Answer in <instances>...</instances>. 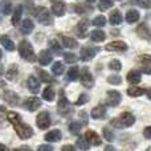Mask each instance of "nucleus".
<instances>
[{
  "label": "nucleus",
  "instance_id": "nucleus-46",
  "mask_svg": "<svg viewBox=\"0 0 151 151\" xmlns=\"http://www.w3.org/2000/svg\"><path fill=\"white\" fill-rule=\"evenodd\" d=\"M50 47H52V49L55 50V52H57V53H61V47H60V44L57 42V40H50Z\"/></svg>",
  "mask_w": 151,
  "mask_h": 151
},
{
  "label": "nucleus",
  "instance_id": "nucleus-41",
  "mask_svg": "<svg viewBox=\"0 0 151 151\" xmlns=\"http://www.w3.org/2000/svg\"><path fill=\"white\" fill-rule=\"evenodd\" d=\"M105 24H106V19H105L104 16H98V17H96V19L93 20V25H94V27H98V28L104 27Z\"/></svg>",
  "mask_w": 151,
  "mask_h": 151
},
{
  "label": "nucleus",
  "instance_id": "nucleus-54",
  "mask_svg": "<svg viewBox=\"0 0 151 151\" xmlns=\"http://www.w3.org/2000/svg\"><path fill=\"white\" fill-rule=\"evenodd\" d=\"M105 150H106V151H109V150H115V149H114V147H113V146H106V147H105Z\"/></svg>",
  "mask_w": 151,
  "mask_h": 151
},
{
  "label": "nucleus",
  "instance_id": "nucleus-10",
  "mask_svg": "<svg viewBox=\"0 0 151 151\" xmlns=\"http://www.w3.org/2000/svg\"><path fill=\"white\" fill-rule=\"evenodd\" d=\"M105 48L109 52H125L127 49V44L123 41H113L110 44H107Z\"/></svg>",
  "mask_w": 151,
  "mask_h": 151
},
{
  "label": "nucleus",
  "instance_id": "nucleus-36",
  "mask_svg": "<svg viewBox=\"0 0 151 151\" xmlns=\"http://www.w3.org/2000/svg\"><path fill=\"white\" fill-rule=\"evenodd\" d=\"M77 147L81 150H89L90 149V143L86 141V138H82V137H81V138H78V141H77Z\"/></svg>",
  "mask_w": 151,
  "mask_h": 151
},
{
  "label": "nucleus",
  "instance_id": "nucleus-3",
  "mask_svg": "<svg viewBox=\"0 0 151 151\" xmlns=\"http://www.w3.org/2000/svg\"><path fill=\"white\" fill-rule=\"evenodd\" d=\"M19 53H20V56L25 61H29V63L36 61V55H35V52H33V47H32L31 42L27 41V40H23V41L19 44Z\"/></svg>",
  "mask_w": 151,
  "mask_h": 151
},
{
  "label": "nucleus",
  "instance_id": "nucleus-17",
  "mask_svg": "<svg viewBox=\"0 0 151 151\" xmlns=\"http://www.w3.org/2000/svg\"><path fill=\"white\" fill-rule=\"evenodd\" d=\"M52 58H53L52 53H50L49 50L44 49V50H41L39 55V63L41 64V65H48V64L52 63Z\"/></svg>",
  "mask_w": 151,
  "mask_h": 151
},
{
  "label": "nucleus",
  "instance_id": "nucleus-14",
  "mask_svg": "<svg viewBox=\"0 0 151 151\" xmlns=\"http://www.w3.org/2000/svg\"><path fill=\"white\" fill-rule=\"evenodd\" d=\"M85 138H86V141H88L90 145H93V146H99V145L102 143L99 135L96 133V131H93V130H88V131H86Z\"/></svg>",
  "mask_w": 151,
  "mask_h": 151
},
{
  "label": "nucleus",
  "instance_id": "nucleus-22",
  "mask_svg": "<svg viewBox=\"0 0 151 151\" xmlns=\"http://www.w3.org/2000/svg\"><path fill=\"white\" fill-rule=\"evenodd\" d=\"M0 42H1L3 47H4L7 50H9V52L15 50V44H13V41H12V40H11L8 36H5V35L0 36Z\"/></svg>",
  "mask_w": 151,
  "mask_h": 151
},
{
  "label": "nucleus",
  "instance_id": "nucleus-57",
  "mask_svg": "<svg viewBox=\"0 0 151 151\" xmlns=\"http://www.w3.org/2000/svg\"><path fill=\"white\" fill-rule=\"evenodd\" d=\"M86 1H88V3H94L96 0H86Z\"/></svg>",
  "mask_w": 151,
  "mask_h": 151
},
{
  "label": "nucleus",
  "instance_id": "nucleus-33",
  "mask_svg": "<svg viewBox=\"0 0 151 151\" xmlns=\"http://www.w3.org/2000/svg\"><path fill=\"white\" fill-rule=\"evenodd\" d=\"M78 73H80V70H78V68H70L68 70V73H66V81H76L78 78Z\"/></svg>",
  "mask_w": 151,
  "mask_h": 151
},
{
  "label": "nucleus",
  "instance_id": "nucleus-43",
  "mask_svg": "<svg viewBox=\"0 0 151 151\" xmlns=\"http://www.w3.org/2000/svg\"><path fill=\"white\" fill-rule=\"evenodd\" d=\"M64 58H65V61L68 64H74L76 61H77V56H76L74 53H65Z\"/></svg>",
  "mask_w": 151,
  "mask_h": 151
},
{
  "label": "nucleus",
  "instance_id": "nucleus-27",
  "mask_svg": "<svg viewBox=\"0 0 151 151\" xmlns=\"http://www.w3.org/2000/svg\"><path fill=\"white\" fill-rule=\"evenodd\" d=\"M110 24H113V25H118V24H121V21H122V16H121V12L118 9H114L111 13H110Z\"/></svg>",
  "mask_w": 151,
  "mask_h": 151
},
{
  "label": "nucleus",
  "instance_id": "nucleus-23",
  "mask_svg": "<svg viewBox=\"0 0 151 151\" xmlns=\"http://www.w3.org/2000/svg\"><path fill=\"white\" fill-rule=\"evenodd\" d=\"M139 20V12L137 9H130L127 11L126 13V21L129 24H133V23H137Z\"/></svg>",
  "mask_w": 151,
  "mask_h": 151
},
{
  "label": "nucleus",
  "instance_id": "nucleus-45",
  "mask_svg": "<svg viewBox=\"0 0 151 151\" xmlns=\"http://www.w3.org/2000/svg\"><path fill=\"white\" fill-rule=\"evenodd\" d=\"M134 3L138 4L139 7H142V8H150L151 0H134Z\"/></svg>",
  "mask_w": 151,
  "mask_h": 151
},
{
  "label": "nucleus",
  "instance_id": "nucleus-29",
  "mask_svg": "<svg viewBox=\"0 0 151 151\" xmlns=\"http://www.w3.org/2000/svg\"><path fill=\"white\" fill-rule=\"evenodd\" d=\"M127 81L131 83H138L141 81V72L139 70H130L127 73Z\"/></svg>",
  "mask_w": 151,
  "mask_h": 151
},
{
  "label": "nucleus",
  "instance_id": "nucleus-38",
  "mask_svg": "<svg viewBox=\"0 0 151 151\" xmlns=\"http://www.w3.org/2000/svg\"><path fill=\"white\" fill-rule=\"evenodd\" d=\"M37 72H39V76H40V78H41V80L44 81V82H48V83H50V82H53V81H55V80H53L52 77H50L49 74L47 73V72L41 70V69H39V70H37Z\"/></svg>",
  "mask_w": 151,
  "mask_h": 151
},
{
  "label": "nucleus",
  "instance_id": "nucleus-2",
  "mask_svg": "<svg viewBox=\"0 0 151 151\" xmlns=\"http://www.w3.org/2000/svg\"><path fill=\"white\" fill-rule=\"evenodd\" d=\"M135 118L131 113H122L119 117L113 118L111 119V125L114 126L115 129H125V127H130L134 123Z\"/></svg>",
  "mask_w": 151,
  "mask_h": 151
},
{
  "label": "nucleus",
  "instance_id": "nucleus-30",
  "mask_svg": "<svg viewBox=\"0 0 151 151\" xmlns=\"http://www.w3.org/2000/svg\"><path fill=\"white\" fill-rule=\"evenodd\" d=\"M137 32H138V35L141 37H143V39H146V40H150V31L146 24H141V25L137 28Z\"/></svg>",
  "mask_w": 151,
  "mask_h": 151
},
{
  "label": "nucleus",
  "instance_id": "nucleus-13",
  "mask_svg": "<svg viewBox=\"0 0 151 151\" xmlns=\"http://www.w3.org/2000/svg\"><path fill=\"white\" fill-rule=\"evenodd\" d=\"M27 85H28V89L31 93L37 94L40 91V81L35 76H29L28 80H27Z\"/></svg>",
  "mask_w": 151,
  "mask_h": 151
},
{
  "label": "nucleus",
  "instance_id": "nucleus-59",
  "mask_svg": "<svg viewBox=\"0 0 151 151\" xmlns=\"http://www.w3.org/2000/svg\"><path fill=\"white\" fill-rule=\"evenodd\" d=\"M53 1H55V0H53Z\"/></svg>",
  "mask_w": 151,
  "mask_h": 151
},
{
  "label": "nucleus",
  "instance_id": "nucleus-35",
  "mask_svg": "<svg viewBox=\"0 0 151 151\" xmlns=\"http://www.w3.org/2000/svg\"><path fill=\"white\" fill-rule=\"evenodd\" d=\"M42 97H44V99H47V101H53V99H55V90L48 86V88L44 89V91H42Z\"/></svg>",
  "mask_w": 151,
  "mask_h": 151
},
{
  "label": "nucleus",
  "instance_id": "nucleus-37",
  "mask_svg": "<svg viewBox=\"0 0 151 151\" xmlns=\"http://www.w3.org/2000/svg\"><path fill=\"white\" fill-rule=\"evenodd\" d=\"M110 7H113V0H99V11H107Z\"/></svg>",
  "mask_w": 151,
  "mask_h": 151
},
{
  "label": "nucleus",
  "instance_id": "nucleus-16",
  "mask_svg": "<svg viewBox=\"0 0 151 151\" xmlns=\"http://www.w3.org/2000/svg\"><path fill=\"white\" fill-rule=\"evenodd\" d=\"M57 107L61 113H66L69 110V101L66 99V97L64 96V91H60V99L57 102Z\"/></svg>",
  "mask_w": 151,
  "mask_h": 151
},
{
  "label": "nucleus",
  "instance_id": "nucleus-34",
  "mask_svg": "<svg viewBox=\"0 0 151 151\" xmlns=\"http://www.w3.org/2000/svg\"><path fill=\"white\" fill-rule=\"evenodd\" d=\"M52 72L55 76H61L64 73V64L60 63V61H57V63L53 64L52 66Z\"/></svg>",
  "mask_w": 151,
  "mask_h": 151
},
{
  "label": "nucleus",
  "instance_id": "nucleus-26",
  "mask_svg": "<svg viewBox=\"0 0 151 151\" xmlns=\"http://www.w3.org/2000/svg\"><path fill=\"white\" fill-rule=\"evenodd\" d=\"M139 61H141V66H142L143 73L150 74V56L149 55H143Z\"/></svg>",
  "mask_w": 151,
  "mask_h": 151
},
{
  "label": "nucleus",
  "instance_id": "nucleus-4",
  "mask_svg": "<svg viewBox=\"0 0 151 151\" xmlns=\"http://www.w3.org/2000/svg\"><path fill=\"white\" fill-rule=\"evenodd\" d=\"M35 17L37 19L39 23H41L42 25H52L53 24V17L52 15L49 13V11L44 7H40V8H36L35 11Z\"/></svg>",
  "mask_w": 151,
  "mask_h": 151
},
{
  "label": "nucleus",
  "instance_id": "nucleus-52",
  "mask_svg": "<svg viewBox=\"0 0 151 151\" xmlns=\"http://www.w3.org/2000/svg\"><path fill=\"white\" fill-rule=\"evenodd\" d=\"M61 150H63V151H73L74 150V147L73 146H70V145H66V146H63V149H61Z\"/></svg>",
  "mask_w": 151,
  "mask_h": 151
},
{
  "label": "nucleus",
  "instance_id": "nucleus-9",
  "mask_svg": "<svg viewBox=\"0 0 151 151\" xmlns=\"http://www.w3.org/2000/svg\"><path fill=\"white\" fill-rule=\"evenodd\" d=\"M40 106H41V99L37 98V97H29L24 101V107H27L29 111H35Z\"/></svg>",
  "mask_w": 151,
  "mask_h": 151
},
{
  "label": "nucleus",
  "instance_id": "nucleus-42",
  "mask_svg": "<svg viewBox=\"0 0 151 151\" xmlns=\"http://www.w3.org/2000/svg\"><path fill=\"white\" fill-rule=\"evenodd\" d=\"M69 129H70V131L73 134H78V133H80L81 125L77 122V121H73V122H70V125H69Z\"/></svg>",
  "mask_w": 151,
  "mask_h": 151
},
{
  "label": "nucleus",
  "instance_id": "nucleus-39",
  "mask_svg": "<svg viewBox=\"0 0 151 151\" xmlns=\"http://www.w3.org/2000/svg\"><path fill=\"white\" fill-rule=\"evenodd\" d=\"M109 68L113 69V70H115V72H118L122 69V64H121V61H118V60H111L109 63Z\"/></svg>",
  "mask_w": 151,
  "mask_h": 151
},
{
  "label": "nucleus",
  "instance_id": "nucleus-8",
  "mask_svg": "<svg viewBox=\"0 0 151 151\" xmlns=\"http://www.w3.org/2000/svg\"><path fill=\"white\" fill-rule=\"evenodd\" d=\"M88 29H89V20L88 19H82L80 23L76 27V33L80 39H85L88 35Z\"/></svg>",
  "mask_w": 151,
  "mask_h": 151
},
{
  "label": "nucleus",
  "instance_id": "nucleus-58",
  "mask_svg": "<svg viewBox=\"0 0 151 151\" xmlns=\"http://www.w3.org/2000/svg\"><path fill=\"white\" fill-rule=\"evenodd\" d=\"M1 57H3V52L0 50V60H1Z\"/></svg>",
  "mask_w": 151,
  "mask_h": 151
},
{
  "label": "nucleus",
  "instance_id": "nucleus-48",
  "mask_svg": "<svg viewBox=\"0 0 151 151\" xmlns=\"http://www.w3.org/2000/svg\"><path fill=\"white\" fill-rule=\"evenodd\" d=\"M76 12H78V13H83V12H86V11H91V8H83V5L82 4H80V5H76Z\"/></svg>",
  "mask_w": 151,
  "mask_h": 151
},
{
  "label": "nucleus",
  "instance_id": "nucleus-1",
  "mask_svg": "<svg viewBox=\"0 0 151 151\" xmlns=\"http://www.w3.org/2000/svg\"><path fill=\"white\" fill-rule=\"evenodd\" d=\"M7 118H8V121H9L11 125L15 127V131L17 133V135L20 137L21 139H28L33 135V130H32V127L29 125H27V123L23 122V119H21V117H20L19 113H15V111L8 113Z\"/></svg>",
  "mask_w": 151,
  "mask_h": 151
},
{
  "label": "nucleus",
  "instance_id": "nucleus-24",
  "mask_svg": "<svg viewBox=\"0 0 151 151\" xmlns=\"http://www.w3.org/2000/svg\"><path fill=\"white\" fill-rule=\"evenodd\" d=\"M0 12L3 15H9L12 12V3L9 0H1L0 1Z\"/></svg>",
  "mask_w": 151,
  "mask_h": 151
},
{
  "label": "nucleus",
  "instance_id": "nucleus-47",
  "mask_svg": "<svg viewBox=\"0 0 151 151\" xmlns=\"http://www.w3.org/2000/svg\"><path fill=\"white\" fill-rule=\"evenodd\" d=\"M88 99H89V97L86 96V94H81V96L78 97V99H77V102H76V105H77V106H81V105L86 104V102H88Z\"/></svg>",
  "mask_w": 151,
  "mask_h": 151
},
{
  "label": "nucleus",
  "instance_id": "nucleus-7",
  "mask_svg": "<svg viewBox=\"0 0 151 151\" xmlns=\"http://www.w3.org/2000/svg\"><path fill=\"white\" fill-rule=\"evenodd\" d=\"M98 52V48H94V47H90V45H86V47H82L81 48V58L82 61H89L96 56V53Z\"/></svg>",
  "mask_w": 151,
  "mask_h": 151
},
{
  "label": "nucleus",
  "instance_id": "nucleus-40",
  "mask_svg": "<svg viewBox=\"0 0 151 151\" xmlns=\"http://www.w3.org/2000/svg\"><path fill=\"white\" fill-rule=\"evenodd\" d=\"M107 82L111 83V85H119V83H122V78H121L119 76L114 74V76H110V77H107Z\"/></svg>",
  "mask_w": 151,
  "mask_h": 151
},
{
  "label": "nucleus",
  "instance_id": "nucleus-11",
  "mask_svg": "<svg viewBox=\"0 0 151 151\" xmlns=\"http://www.w3.org/2000/svg\"><path fill=\"white\" fill-rule=\"evenodd\" d=\"M122 99V96L121 93H118L117 90H109L107 91V104L110 106H118Z\"/></svg>",
  "mask_w": 151,
  "mask_h": 151
},
{
  "label": "nucleus",
  "instance_id": "nucleus-49",
  "mask_svg": "<svg viewBox=\"0 0 151 151\" xmlns=\"http://www.w3.org/2000/svg\"><path fill=\"white\" fill-rule=\"evenodd\" d=\"M4 114H5V107L0 106V126L3 125V121H4Z\"/></svg>",
  "mask_w": 151,
  "mask_h": 151
},
{
  "label": "nucleus",
  "instance_id": "nucleus-21",
  "mask_svg": "<svg viewBox=\"0 0 151 151\" xmlns=\"http://www.w3.org/2000/svg\"><path fill=\"white\" fill-rule=\"evenodd\" d=\"M90 39L96 42H102V41H105V39H106V35H105L104 31L94 29V31L90 33Z\"/></svg>",
  "mask_w": 151,
  "mask_h": 151
},
{
  "label": "nucleus",
  "instance_id": "nucleus-31",
  "mask_svg": "<svg viewBox=\"0 0 151 151\" xmlns=\"http://www.w3.org/2000/svg\"><path fill=\"white\" fill-rule=\"evenodd\" d=\"M145 89H142V88H137V86H131V88H129L127 89V94L130 97H139V96H142V94H145Z\"/></svg>",
  "mask_w": 151,
  "mask_h": 151
},
{
  "label": "nucleus",
  "instance_id": "nucleus-5",
  "mask_svg": "<svg viewBox=\"0 0 151 151\" xmlns=\"http://www.w3.org/2000/svg\"><path fill=\"white\" fill-rule=\"evenodd\" d=\"M80 81H81V83H82L85 88H93V85H94V78H93V76H91L90 73V70H89L88 68H82V70L80 72Z\"/></svg>",
  "mask_w": 151,
  "mask_h": 151
},
{
  "label": "nucleus",
  "instance_id": "nucleus-32",
  "mask_svg": "<svg viewBox=\"0 0 151 151\" xmlns=\"http://www.w3.org/2000/svg\"><path fill=\"white\" fill-rule=\"evenodd\" d=\"M19 74V69H17V65H11L9 69H8V72L5 73V76H7V78L9 81H13L16 77H17Z\"/></svg>",
  "mask_w": 151,
  "mask_h": 151
},
{
  "label": "nucleus",
  "instance_id": "nucleus-18",
  "mask_svg": "<svg viewBox=\"0 0 151 151\" xmlns=\"http://www.w3.org/2000/svg\"><path fill=\"white\" fill-rule=\"evenodd\" d=\"M35 25L33 23H32V20H29V19H25V20L21 21V25H20V32L23 35H29L32 31H33Z\"/></svg>",
  "mask_w": 151,
  "mask_h": 151
},
{
  "label": "nucleus",
  "instance_id": "nucleus-19",
  "mask_svg": "<svg viewBox=\"0 0 151 151\" xmlns=\"http://www.w3.org/2000/svg\"><path fill=\"white\" fill-rule=\"evenodd\" d=\"M105 114H106V107L104 105H99V106H96L93 110H91L90 115L94 119H99V118H104Z\"/></svg>",
  "mask_w": 151,
  "mask_h": 151
},
{
  "label": "nucleus",
  "instance_id": "nucleus-25",
  "mask_svg": "<svg viewBox=\"0 0 151 151\" xmlns=\"http://www.w3.org/2000/svg\"><path fill=\"white\" fill-rule=\"evenodd\" d=\"M21 15H23V5L19 4L17 7L15 8V12H13V15H12V24L13 25H17V24L20 23Z\"/></svg>",
  "mask_w": 151,
  "mask_h": 151
},
{
  "label": "nucleus",
  "instance_id": "nucleus-50",
  "mask_svg": "<svg viewBox=\"0 0 151 151\" xmlns=\"http://www.w3.org/2000/svg\"><path fill=\"white\" fill-rule=\"evenodd\" d=\"M39 150H40V151H52L53 147L49 146V145H42V146L39 147Z\"/></svg>",
  "mask_w": 151,
  "mask_h": 151
},
{
  "label": "nucleus",
  "instance_id": "nucleus-60",
  "mask_svg": "<svg viewBox=\"0 0 151 151\" xmlns=\"http://www.w3.org/2000/svg\"><path fill=\"white\" fill-rule=\"evenodd\" d=\"M0 20H1V19H0Z\"/></svg>",
  "mask_w": 151,
  "mask_h": 151
},
{
  "label": "nucleus",
  "instance_id": "nucleus-15",
  "mask_svg": "<svg viewBox=\"0 0 151 151\" xmlns=\"http://www.w3.org/2000/svg\"><path fill=\"white\" fill-rule=\"evenodd\" d=\"M65 9H66V4H65V1H61V0L56 1L55 4L52 5V12L55 13L56 16H63L64 13H65Z\"/></svg>",
  "mask_w": 151,
  "mask_h": 151
},
{
  "label": "nucleus",
  "instance_id": "nucleus-28",
  "mask_svg": "<svg viewBox=\"0 0 151 151\" xmlns=\"http://www.w3.org/2000/svg\"><path fill=\"white\" fill-rule=\"evenodd\" d=\"M60 37H61V40H63V44H64V47H66V48H78V42L76 41V40L73 39H70V37H66V36H64V35H60Z\"/></svg>",
  "mask_w": 151,
  "mask_h": 151
},
{
  "label": "nucleus",
  "instance_id": "nucleus-12",
  "mask_svg": "<svg viewBox=\"0 0 151 151\" xmlns=\"http://www.w3.org/2000/svg\"><path fill=\"white\" fill-rule=\"evenodd\" d=\"M3 96H4V99L8 105H11V106H17L19 105V96L15 93V91L5 90Z\"/></svg>",
  "mask_w": 151,
  "mask_h": 151
},
{
  "label": "nucleus",
  "instance_id": "nucleus-20",
  "mask_svg": "<svg viewBox=\"0 0 151 151\" xmlns=\"http://www.w3.org/2000/svg\"><path fill=\"white\" fill-rule=\"evenodd\" d=\"M61 131L60 130H52V131H49L48 134H45V137H44V139L47 142H57V141H60L61 139Z\"/></svg>",
  "mask_w": 151,
  "mask_h": 151
},
{
  "label": "nucleus",
  "instance_id": "nucleus-55",
  "mask_svg": "<svg viewBox=\"0 0 151 151\" xmlns=\"http://www.w3.org/2000/svg\"><path fill=\"white\" fill-rule=\"evenodd\" d=\"M20 150H31V149H29V147H27V146H21Z\"/></svg>",
  "mask_w": 151,
  "mask_h": 151
},
{
  "label": "nucleus",
  "instance_id": "nucleus-44",
  "mask_svg": "<svg viewBox=\"0 0 151 151\" xmlns=\"http://www.w3.org/2000/svg\"><path fill=\"white\" fill-rule=\"evenodd\" d=\"M104 137H105V139L109 141V142H111L113 139H114V134H113V131H110L107 127L104 129Z\"/></svg>",
  "mask_w": 151,
  "mask_h": 151
},
{
  "label": "nucleus",
  "instance_id": "nucleus-51",
  "mask_svg": "<svg viewBox=\"0 0 151 151\" xmlns=\"http://www.w3.org/2000/svg\"><path fill=\"white\" fill-rule=\"evenodd\" d=\"M145 138H146V139L151 138V127H146V129H145Z\"/></svg>",
  "mask_w": 151,
  "mask_h": 151
},
{
  "label": "nucleus",
  "instance_id": "nucleus-56",
  "mask_svg": "<svg viewBox=\"0 0 151 151\" xmlns=\"http://www.w3.org/2000/svg\"><path fill=\"white\" fill-rule=\"evenodd\" d=\"M0 150H7V147H5L4 145H0Z\"/></svg>",
  "mask_w": 151,
  "mask_h": 151
},
{
  "label": "nucleus",
  "instance_id": "nucleus-6",
  "mask_svg": "<svg viewBox=\"0 0 151 151\" xmlns=\"http://www.w3.org/2000/svg\"><path fill=\"white\" fill-rule=\"evenodd\" d=\"M36 123L39 126V129L41 130H45L50 126V115L48 111H41L36 118Z\"/></svg>",
  "mask_w": 151,
  "mask_h": 151
},
{
  "label": "nucleus",
  "instance_id": "nucleus-53",
  "mask_svg": "<svg viewBox=\"0 0 151 151\" xmlns=\"http://www.w3.org/2000/svg\"><path fill=\"white\" fill-rule=\"evenodd\" d=\"M3 74H4V68H3V66L0 65V77H1Z\"/></svg>",
  "mask_w": 151,
  "mask_h": 151
}]
</instances>
